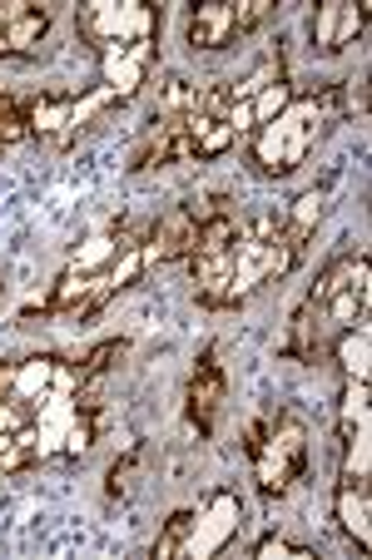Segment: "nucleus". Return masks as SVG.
Masks as SVG:
<instances>
[{
  "label": "nucleus",
  "mask_w": 372,
  "mask_h": 560,
  "mask_svg": "<svg viewBox=\"0 0 372 560\" xmlns=\"http://www.w3.org/2000/svg\"><path fill=\"white\" fill-rule=\"evenodd\" d=\"M323 115H328V105L318 95H293L283 115L268 119L264 129H254V164L268 179H288L309 159V149L318 144Z\"/></svg>",
  "instance_id": "nucleus-1"
},
{
  "label": "nucleus",
  "mask_w": 372,
  "mask_h": 560,
  "mask_svg": "<svg viewBox=\"0 0 372 560\" xmlns=\"http://www.w3.org/2000/svg\"><path fill=\"white\" fill-rule=\"evenodd\" d=\"M248 452H254V476L264 497H283L303 476L309 462V427L298 422L293 412H274L264 427L248 432Z\"/></svg>",
  "instance_id": "nucleus-2"
},
{
  "label": "nucleus",
  "mask_w": 372,
  "mask_h": 560,
  "mask_svg": "<svg viewBox=\"0 0 372 560\" xmlns=\"http://www.w3.org/2000/svg\"><path fill=\"white\" fill-rule=\"evenodd\" d=\"M303 258V244L293 238H248L239 229V244H234V283H229V307L248 303L258 288H268L274 278L293 273V264Z\"/></svg>",
  "instance_id": "nucleus-3"
},
{
  "label": "nucleus",
  "mask_w": 372,
  "mask_h": 560,
  "mask_svg": "<svg viewBox=\"0 0 372 560\" xmlns=\"http://www.w3.org/2000/svg\"><path fill=\"white\" fill-rule=\"evenodd\" d=\"M55 392H85L80 382V368L55 352H35V358H15V362H0V397H15L35 412L45 397Z\"/></svg>",
  "instance_id": "nucleus-4"
},
{
  "label": "nucleus",
  "mask_w": 372,
  "mask_h": 560,
  "mask_svg": "<svg viewBox=\"0 0 372 560\" xmlns=\"http://www.w3.org/2000/svg\"><path fill=\"white\" fill-rule=\"evenodd\" d=\"M105 105H115V95H109L105 85L90 90V95H40L25 105V125H31V135L45 139V144L70 149L74 135H80Z\"/></svg>",
  "instance_id": "nucleus-5"
},
{
  "label": "nucleus",
  "mask_w": 372,
  "mask_h": 560,
  "mask_svg": "<svg viewBox=\"0 0 372 560\" xmlns=\"http://www.w3.org/2000/svg\"><path fill=\"white\" fill-rule=\"evenodd\" d=\"M74 25L95 45H139L154 35V11L139 0H90V5H80Z\"/></svg>",
  "instance_id": "nucleus-6"
},
{
  "label": "nucleus",
  "mask_w": 372,
  "mask_h": 560,
  "mask_svg": "<svg viewBox=\"0 0 372 560\" xmlns=\"http://www.w3.org/2000/svg\"><path fill=\"white\" fill-rule=\"evenodd\" d=\"M239 521H244V501L234 491H213L189 521V536H184V550L179 560H209L219 556L229 540L239 536Z\"/></svg>",
  "instance_id": "nucleus-7"
},
{
  "label": "nucleus",
  "mask_w": 372,
  "mask_h": 560,
  "mask_svg": "<svg viewBox=\"0 0 372 560\" xmlns=\"http://www.w3.org/2000/svg\"><path fill=\"white\" fill-rule=\"evenodd\" d=\"M223 397H229V382H223L219 348H204L189 372V392H184V402H189L184 412H189V427L199 436L213 432V422H219V412H223Z\"/></svg>",
  "instance_id": "nucleus-8"
},
{
  "label": "nucleus",
  "mask_w": 372,
  "mask_h": 560,
  "mask_svg": "<svg viewBox=\"0 0 372 560\" xmlns=\"http://www.w3.org/2000/svg\"><path fill=\"white\" fill-rule=\"evenodd\" d=\"M50 35V11L31 0H5L0 5V60H31L40 55V40Z\"/></svg>",
  "instance_id": "nucleus-9"
},
{
  "label": "nucleus",
  "mask_w": 372,
  "mask_h": 560,
  "mask_svg": "<svg viewBox=\"0 0 372 560\" xmlns=\"http://www.w3.org/2000/svg\"><path fill=\"white\" fill-rule=\"evenodd\" d=\"M194 238H199V213L189 209V203H179V209H170L154 229L144 233V244H139V254H144V268L154 264H179V258L194 254Z\"/></svg>",
  "instance_id": "nucleus-10"
},
{
  "label": "nucleus",
  "mask_w": 372,
  "mask_h": 560,
  "mask_svg": "<svg viewBox=\"0 0 372 560\" xmlns=\"http://www.w3.org/2000/svg\"><path fill=\"white\" fill-rule=\"evenodd\" d=\"M362 31H368V5H352V0H328V5H318V15H313V45H318L323 55L348 50Z\"/></svg>",
  "instance_id": "nucleus-11"
},
{
  "label": "nucleus",
  "mask_w": 372,
  "mask_h": 560,
  "mask_svg": "<svg viewBox=\"0 0 372 560\" xmlns=\"http://www.w3.org/2000/svg\"><path fill=\"white\" fill-rule=\"evenodd\" d=\"M129 244H139L135 229H95L90 238H80V244L70 248V258H65L60 273H74V278H90L100 273V268H109L119 254H125Z\"/></svg>",
  "instance_id": "nucleus-12"
},
{
  "label": "nucleus",
  "mask_w": 372,
  "mask_h": 560,
  "mask_svg": "<svg viewBox=\"0 0 372 560\" xmlns=\"http://www.w3.org/2000/svg\"><path fill=\"white\" fill-rule=\"evenodd\" d=\"M239 11L234 0H199L189 11V45L194 50H223L239 40Z\"/></svg>",
  "instance_id": "nucleus-13"
},
{
  "label": "nucleus",
  "mask_w": 372,
  "mask_h": 560,
  "mask_svg": "<svg viewBox=\"0 0 372 560\" xmlns=\"http://www.w3.org/2000/svg\"><path fill=\"white\" fill-rule=\"evenodd\" d=\"M100 60H105V90L115 100H135V90L144 85L149 70V40L139 45H100Z\"/></svg>",
  "instance_id": "nucleus-14"
},
{
  "label": "nucleus",
  "mask_w": 372,
  "mask_h": 560,
  "mask_svg": "<svg viewBox=\"0 0 372 560\" xmlns=\"http://www.w3.org/2000/svg\"><path fill=\"white\" fill-rule=\"evenodd\" d=\"M333 506H338L342 536H348L358 550H368L372 546V487H368V481H338Z\"/></svg>",
  "instance_id": "nucleus-15"
},
{
  "label": "nucleus",
  "mask_w": 372,
  "mask_h": 560,
  "mask_svg": "<svg viewBox=\"0 0 372 560\" xmlns=\"http://www.w3.org/2000/svg\"><path fill=\"white\" fill-rule=\"evenodd\" d=\"M352 288H372V268H368V254H362V248H352V254L333 258V264L323 268L313 293H309V303H328V298L352 293Z\"/></svg>",
  "instance_id": "nucleus-16"
},
{
  "label": "nucleus",
  "mask_w": 372,
  "mask_h": 560,
  "mask_svg": "<svg viewBox=\"0 0 372 560\" xmlns=\"http://www.w3.org/2000/svg\"><path fill=\"white\" fill-rule=\"evenodd\" d=\"M328 348H333V358H338L342 382H368V372H372V328H368V323L342 328Z\"/></svg>",
  "instance_id": "nucleus-17"
},
{
  "label": "nucleus",
  "mask_w": 372,
  "mask_h": 560,
  "mask_svg": "<svg viewBox=\"0 0 372 560\" xmlns=\"http://www.w3.org/2000/svg\"><path fill=\"white\" fill-rule=\"evenodd\" d=\"M323 209H328V189H309L298 194L293 203H283V233L293 238V244H309L313 229H318Z\"/></svg>",
  "instance_id": "nucleus-18"
},
{
  "label": "nucleus",
  "mask_w": 372,
  "mask_h": 560,
  "mask_svg": "<svg viewBox=\"0 0 372 560\" xmlns=\"http://www.w3.org/2000/svg\"><path fill=\"white\" fill-rule=\"evenodd\" d=\"M40 462V436H35V422H25L21 432H5L0 436V476L25 471V466Z\"/></svg>",
  "instance_id": "nucleus-19"
},
{
  "label": "nucleus",
  "mask_w": 372,
  "mask_h": 560,
  "mask_svg": "<svg viewBox=\"0 0 372 560\" xmlns=\"http://www.w3.org/2000/svg\"><path fill=\"white\" fill-rule=\"evenodd\" d=\"M283 74H288L283 55H268V60H258L254 70L244 74V80H234V85H223V90H229V109H234V105H248V100H254L258 90L274 85V80H283Z\"/></svg>",
  "instance_id": "nucleus-20"
},
{
  "label": "nucleus",
  "mask_w": 372,
  "mask_h": 560,
  "mask_svg": "<svg viewBox=\"0 0 372 560\" xmlns=\"http://www.w3.org/2000/svg\"><path fill=\"white\" fill-rule=\"evenodd\" d=\"M288 100H293V90H288V74H283V80H274V85H264L254 100H248V105H239V109H244V115H248V129H264L268 119H278V115H283V109H288Z\"/></svg>",
  "instance_id": "nucleus-21"
},
{
  "label": "nucleus",
  "mask_w": 372,
  "mask_h": 560,
  "mask_svg": "<svg viewBox=\"0 0 372 560\" xmlns=\"http://www.w3.org/2000/svg\"><path fill=\"white\" fill-rule=\"evenodd\" d=\"M368 417H372V402H368V382H342V402H338V432L352 436V432H368Z\"/></svg>",
  "instance_id": "nucleus-22"
},
{
  "label": "nucleus",
  "mask_w": 372,
  "mask_h": 560,
  "mask_svg": "<svg viewBox=\"0 0 372 560\" xmlns=\"http://www.w3.org/2000/svg\"><path fill=\"white\" fill-rule=\"evenodd\" d=\"M194 95H199V85H194L189 74H164L160 109H154V115H160V119H170V115H189V109H194Z\"/></svg>",
  "instance_id": "nucleus-23"
},
{
  "label": "nucleus",
  "mask_w": 372,
  "mask_h": 560,
  "mask_svg": "<svg viewBox=\"0 0 372 560\" xmlns=\"http://www.w3.org/2000/svg\"><path fill=\"white\" fill-rule=\"evenodd\" d=\"M368 466H372V436L368 432L342 436V481H368Z\"/></svg>",
  "instance_id": "nucleus-24"
},
{
  "label": "nucleus",
  "mask_w": 372,
  "mask_h": 560,
  "mask_svg": "<svg viewBox=\"0 0 372 560\" xmlns=\"http://www.w3.org/2000/svg\"><path fill=\"white\" fill-rule=\"evenodd\" d=\"M125 352H129V342H125V338H115V342H100V348L90 352L85 362H74V368H80V382H85V387H90V382H95V377H105V372L115 368V362L125 358Z\"/></svg>",
  "instance_id": "nucleus-25"
},
{
  "label": "nucleus",
  "mask_w": 372,
  "mask_h": 560,
  "mask_svg": "<svg viewBox=\"0 0 372 560\" xmlns=\"http://www.w3.org/2000/svg\"><path fill=\"white\" fill-rule=\"evenodd\" d=\"M189 521H194V511H174V516L164 521L160 540H154V560H179L184 536H189Z\"/></svg>",
  "instance_id": "nucleus-26"
},
{
  "label": "nucleus",
  "mask_w": 372,
  "mask_h": 560,
  "mask_svg": "<svg viewBox=\"0 0 372 560\" xmlns=\"http://www.w3.org/2000/svg\"><path fill=\"white\" fill-rule=\"evenodd\" d=\"M31 135V125H25V105L11 95H0V149L21 144V139Z\"/></svg>",
  "instance_id": "nucleus-27"
},
{
  "label": "nucleus",
  "mask_w": 372,
  "mask_h": 560,
  "mask_svg": "<svg viewBox=\"0 0 372 560\" xmlns=\"http://www.w3.org/2000/svg\"><path fill=\"white\" fill-rule=\"evenodd\" d=\"M254 560H318V550H309V546H293L288 536H264L254 546Z\"/></svg>",
  "instance_id": "nucleus-28"
},
{
  "label": "nucleus",
  "mask_w": 372,
  "mask_h": 560,
  "mask_svg": "<svg viewBox=\"0 0 372 560\" xmlns=\"http://www.w3.org/2000/svg\"><path fill=\"white\" fill-rule=\"evenodd\" d=\"M234 11H239V31L248 35V31H254V25H264L268 15H274V0H239Z\"/></svg>",
  "instance_id": "nucleus-29"
},
{
  "label": "nucleus",
  "mask_w": 372,
  "mask_h": 560,
  "mask_svg": "<svg viewBox=\"0 0 372 560\" xmlns=\"http://www.w3.org/2000/svg\"><path fill=\"white\" fill-rule=\"evenodd\" d=\"M342 105H348V115H362V105H368V90H362V80H342Z\"/></svg>",
  "instance_id": "nucleus-30"
}]
</instances>
